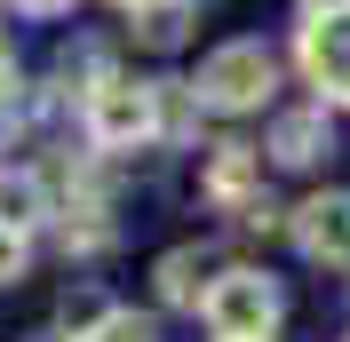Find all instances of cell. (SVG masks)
<instances>
[{"label":"cell","mask_w":350,"mask_h":342,"mask_svg":"<svg viewBox=\"0 0 350 342\" xmlns=\"http://www.w3.org/2000/svg\"><path fill=\"white\" fill-rule=\"evenodd\" d=\"M271 80H279V64H271V48L262 40H223L207 64H199L191 96L207 111H255L262 96H271Z\"/></svg>","instance_id":"1"},{"label":"cell","mask_w":350,"mask_h":342,"mask_svg":"<svg viewBox=\"0 0 350 342\" xmlns=\"http://www.w3.org/2000/svg\"><path fill=\"white\" fill-rule=\"evenodd\" d=\"M199 311H207L215 342H271V326H279V287L262 271H223Z\"/></svg>","instance_id":"2"},{"label":"cell","mask_w":350,"mask_h":342,"mask_svg":"<svg viewBox=\"0 0 350 342\" xmlns=\"http://www.w3.org/2000/svg\"><path fill=\"white\" fill-rule=\"evenodd\" d=\"M152 128H159L152 88L104 72V80H96V96H88V135H96L104 151H135V144H152Z\"/></svg>","instance_id":"3"},{"label":"cell","mask_w":350,"mask_h":342,"mask_svg":"<svg viewBox=\"0 0 350 342\" xmlns=\"http://www.w3.org/2000/svg\"><path fill=\"white\" fill-rule=\"evenodd\" d=\"M295 56H303V80L327 104H350V16H310Z\"/></svg>","instance_id":"4"},{"label":"cell","mask_w":350,"mask_h":342,"mask_svg":"<svg viewBox=\"0 0 350 342\" xmlns=\"http://www.w3.org/2000/svg\"><path fill=\"white\" fill-rule=\"evenodd\" d=\"M295 239H303V255L350 271V192H319L303 215H295Z\"/></svg>","instance_id":"5"},{"label":"cell","mask_w":350,"mask_h":342,"mask_svg":"<svg viewBox=\"0 0 350 342\" xmlns=\"http://www.w3.org/2000/svg\"><path fill=\"white\" fill-rule=\"evenodd\" d=\"M255 175H262V159L247 144H215V159H207V192H215L223 207H239V223L262 207V199H255Z\"/></svg>","instance_id":"6"},{"label":"cell","mask_w":350,"mask_h":342,"mask_svg":"<svg viewBox=\"0 0 350 342\" xmlns=\"http://www.w3.org/2000/svg\"><path fill=\"white\" fill-rule=\"evenodd\" d=\"M215 247H175L167 263H159V295L167 302H207V287H215Z\"/></svg>","instance_id":"7"},{"label":"cell","mask_w":350,"mask_h":342,"mask_svg":"<svg viewBox=\"0 0 350 342\" xmlns=\"http://www.w3.org/2000/svg\"><path fill=\"white\" fill-rule=\"evenodd\" d=\"M319 151H327V111H286L271 128V159L279 168H310Z\"/></svg>","instance_id":"8"},{"label":"cell","mask_w":350,"mask_h":342,"mask_svg":"<svg viewBox=\"0 0 350 342\" xmlns=\"http://www.w3.org/2000/svg\"><path fill=\"white\" fill-rule=\"evenodd\" d=\"M40 215H48V199H40L32 175H0V223H8V231H32Z\"/></svg>","instance_id":"9"},{"label":"cell","mask_w":350,"mask_h":342,"mask_svg":"<svg viewBox=\"0 0 350 342\" xmlns=\"http://www.w3.org/2000/svg\"><path fill=\"white\" fill-rule=\"evenodd\" d=\"M72 342H159V326L135 319V311H104V319L88 326V334H72Z\"/></svg>","instance_id":"10"},{"label":"cell","mask_w":350,"mask_h":342,"mask_svg":"<svg viewBox=\"0 0 350 342\" xmlns=\"http://www.w3.org/2000/svg\"><path fill=\"white\" fill-rule=\"evenodd\" d=\"M183 16H191V0H159V8H144V40H183Z\"/></svg>","instance_id":"11"},{"label":"cell","mask_w":350,"mask_h":342,"mask_svg":"<svg viewBox=\"0 0 350 342\" xmlns=\"http://www.w3.org/2000/svg\"><path fill=\"white\" fill-rule=\"evenodd\" d=\"M16 271H24V231H8V223H0V287H8Z\"/></svg>","instance_id":"12"},{"label":"cell","mask_w":350,"mask_h":342,"mask_svg":"<svg viewBox=\"0 0 350 342\" xmlns=\"http://www.w3.org/2000/svg\"><path fill=\"white\" fill-rule=\"evenodd\" d=\"M303 16H350V0H303Z\"/></svg>","instance_id":"13"},{"label":"cell","mask_w":350,"mask_h":342,"mask_svg":"<svg viewBox=\"0 0 350 342\" xmlns=\"http://www.w3.org/2000/svg\"><path fill=\"white\" fill-rule=\"evenodd\" d=\"M16 8H32V16H48V8H72V0H16Z\"/></svg>","instance_id":"14"},{"label":"cell","mask_w":350,"mask_h":342,"mask_svg":"<svg viewBox=\"0 0 350 342\" xmlns=\"http://www.w3.org/2000/svg\"><path fill=\"white\" fill-rule=\"evenodd\" d=\"M8 72H16V64H8V48H0V96H8Z\"/></svg>","instance_id":"15"},{"label":"cell","mask_w":350,"mask_h":342,"mask_svg":"<svg viewBox=\"0 0 350 342\" xmlns=\"http://www.w3.org/2000/svg\"><path fill=\"white\" fill-rule=\"evenodd\" d=\"M128 8H135V16H144V8H159V0H128Z\"/></svg>","instance_id":"16"}]
</instances>
